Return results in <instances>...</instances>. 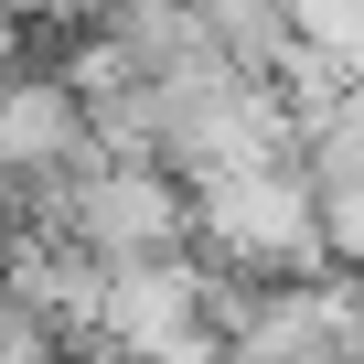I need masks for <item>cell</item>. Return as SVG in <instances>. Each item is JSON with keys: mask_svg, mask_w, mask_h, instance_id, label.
<instances>
[{"mask_svg": "<svg viewBox=\"0 0 364 364\" xmlns=\"http://www.w3.org/2000/svg\"><path fill=\"white\" fill-rule=\"evenodd\" d=\"M193 257L225 268V279H343L321 257V182H311V161L193 171Z\"/></svg>", "mask_w": 364, "mask_h": 364, "instance_id": "6da1fadb", "label": "cell"}, {"mask_svg": "<svg viewBox=\"0 0 364 364\" xmlns=\"http://www.w3.org/2000/svg\"><path fill=\"white\" fill-rule=\"evenodd\" d=\"M75 247L107 257V268L193 257V171H171V161H86V182H75Z\"/></svg>", "mask_w": 364, "mask_h": 364, "instance_id": "7a4b0ae2", "label": "cell"}, {"mask_svg": "<svg viewBox=\"0 0 364 364\" xmlns=\"http://www.w3.org/2000/svg\"><path fill=\"white\" fill-rule=\"evenodd\" d=\"M215 321V268L204 257H139L107 268V321H97V364H150L182 332Z\"/></svg>", "mask_w": 364, "mask_h": 364, "instance_id": "3957f363", "label": "cell"}, {"mask_svg": "<svg viewBox=\"0 0 364 364\" xmlns=\"http://www.w3.org/2000/svg\"><path fill=\"white\" fill-rule=\"evenodd\" d=\"M86 161H107L97 150V107L54 65H22L0 86V171L11 182H54V171H86Z\"/></svg>", "mask_w": 364, "mask_h": 364, "instance_id": "277c9868", "label": "cell"}, {"mask_svg": "<svg viewBox=\"0 0 364 364\" xmlns=\"http://www.w3.org/2000/svg\"><path fill=\"white\" fill-rule=\"evenodd\" d=\"M54 75H65V86H75L86 107H107V97H129V86H150V65H139V54H129V43L107 33V22H86V33H65V43H54Z\"/></svg>", "mask_w": 364, "mask_h": 364, "instance_id": "5b68a950", "label": "cell"}, {"mask_svg": "<svg viewBox=\"0 0 364 364\" xmlns=\"http://www.w3.org/2000/svg\"><path fill=\"white\" fill-rule=\"evenodd\" d=\"M97 150L107 161H161V86H129L97 107Z\"/></svg>", "mask_w": 364, "mask_h": 364, "instance_id": "8992f818", "label": "cell"}, {"mask_svg": "<svg viewBox=\"0 0 364 364\" xmlns=\"http://www.w3.org/2000/svg\"><path fill=\"white\" fill-rule=\"evenodd\" d=\"M321 257L332 268H364V182H321Z\"/></svg>", "mask_w": 364, "mask_h": 364, "instance_id": "52a82bcc", "label": "cell"}]
</instances>
